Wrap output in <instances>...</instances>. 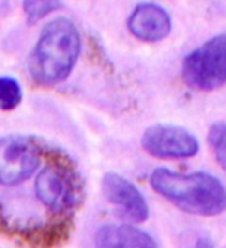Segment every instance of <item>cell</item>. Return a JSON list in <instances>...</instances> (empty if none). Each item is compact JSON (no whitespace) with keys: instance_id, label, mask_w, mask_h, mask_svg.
Returning <instances> with one entry per match:
<instances>
[{"instance_id":"obj_1","label":"cell","mask_w":226,"mask_h":248,"mask_svg":"<svg viewBox=\"0 0 226 248\" xmlns=\"http://www.w3.org/2000/svg\"><path fill=\"white\" fill-rule=\"evenodd\" d=\"M150 185L157 195L190 215L218 217L226 211V187L211 173L184 174L158 167L151 173Z\"/></svg>"},{"instance_id":"obj_2","label":"cell","mask_w":226,"mask_h":248,"mask_svg":"<svg viewBox=\"0 0 226 248\" xmlns=\"http://www.w3.org/2000/svg\"><path fill=\"white\" fill-rule=\"evenodd\" d=\"M81 52V36L73 20L55 17L48 22L30 51L28 67L32 78L51 86L64 81L73 71Z\"/></svg>"},{"instance_id":"obj_3","label":"cell","mask_w":226,"mask_h":248,"mask_svg":"<svg viewBox=\"0 0 226 248\" xmlns=\"http://www.w3.org/2000/svg\"><path fill=\"white\" fill-rule=\"evenodd\" d=\"M36 199L55 214H68L81 201L83 185L73 166L62 158L48 163L35 179Z\"/></svg>"},{"instance_id":"obj_4","label":"cell","mask_w":226,"mask_h":248,"mask_svg":"<svg viewBox=\"0 0 226 248\" xmlns=\"http://www.w3.org/2000/svg\"><path fill=\"white\" fill-rule=\"evenodd\" d=\"M183 80L195 90L213 92L226 84V33H218L183 60Z\"/></svg>"},{"instance_id":"obj_5","label":"cell","mask_w":226,"mask_h":248,"mask_svg":"<svg viewBox=\"0 0 226 248\" xmlns=\"http://www.w3.org/2000/svg\"><path fill=\"white\" fill-rule=\"evenodd\" d=\"M39 144L26 137L0 138V185L16 186L28 180L41 164Z\"/></svg>"},{"instance_id":"obj_6","label":"cell","mask_w":226,"mask_h":248,"mask_svg":"<svg viewBox=\"0 0 226 248\" xmlns=\"http://www.w3.org/2000/svg\"><path fill=\"white\" fill-rule=\"evenodd\" d=\"M141 145L150 155L160 160L192 158L200 150L196 135L183 126L171 124L148 126L142 134Z\"/></svg>"},{"instance_id":"obj_7","label":"cell","mask_w":226,"mask_h":248,"mask_svg":"<svg viewBox=\"0 0 226 248\" xmlns=\"http://www.w3.org/2000/svg\"><path fill=\"white\" fill-rule=\"evenodd\" d=\"M102 192L106 201L121 211L123 218L138 224L148 219L150 206L144 195L123 176L106 173L102 179Z\"/></svg>"},{"instance_id":"obj_8","label":"cell","mask_w":226,"mask_h":248,"mask_svg":"<svg viewBox=\"0 0 226 248\" xmlns=\"http://www.w3.org/2000/svg\"><path fill=\"white\" fill-rule=\"evenodd\" d=\"M126 26L139 41L160 42L170 35L173 20L167 9L157 3L145 1L132 9L128 16Z\"/></svg>"},{"instance_id":"obj_9","label":"cell","mask_w":226,"mask_h":248,"mask_svg":"<svg viewBox=\"0 0 226 248\" xmlns=\"http://www.w3.org/2000/svg\"><path fill=\"white\" fill-rule=\"evenodd\" d=\"M96 248H160L145 231L126 224H109L97 230Z\"/></svg>"},{"instance_id":"obj_10","label":"cell","mask_w":226,"mask_h":248,"mask_svg":"<svg viewBox=\"0 0 226 248\" xmlns=\"http://www.w3.org/2000/svg\"><path fill=\"white\" fill-rule=\"evenodd\" d=\"M71 227L68 222H54L42 227H35L25 231V237H28L29 243L38 247H52L64 243L70 235Z\"/></svg>"},{"instance_id":"obj_11","label":"cell","mask_w":226,"mask_h":248,"mask_svg":"<svg viewBox=\"0 0 226 248\" xmlns=\"http://www.w3.org/2000/svg\"><path fill=\"white\" fill-rule=\"evenodd\" d=\"M22 102V87L10 76L0 77V110H13Z\"/></svg>"},{"instance_id":"obj_12","label":"cell","mask_w":226,"mask_h":248,"mask_svg":"<svg viewBox=\"0 0 226 248\" xmlns=\"http://www.w3.org/2000/svg\"><path fill=\"white\" fill-rule=\"evenodd\" d=\"M208 141L218 164L226 171V122H215L209 128Z\"/></svg>"},{"instance_id":"obj_13","label":"cell","mask_w":226,"mask_h":248,"mask_svg":"<svg viewBox=\"0 0 226 248\" xmlns=\"http://www.w3.org/2000/svg\"><path fill=\"white\" fill-rule=\"evenodd\" d=\"M22 7H23V12L26 15L28 23L32 25V23L41 20L42 17L48 16L49 13L61 9L62 4L60 1H55V0H45V1H41V0L36 1L35 0V1H23Z\"/></svg>"},{"instance_id":"obj_14","label":"cell","mask_w":226,"mask_h":248,"mask_svg":"<svg viewBox=\"0 0 226 248\" xmlns=\"http://www.w3.org/2000/svg\"><path fill=\"white\" fill-rule=\"evenodd\" d=\"M192 248H215V244L209 237H199Z\"/></svg>"}]
</instances>
